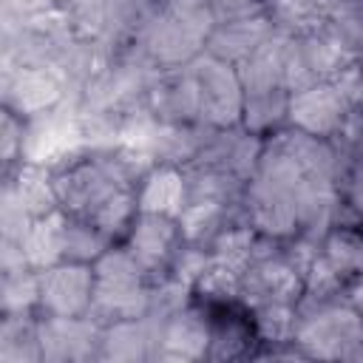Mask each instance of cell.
I'll list each match as a JSON object with an SVG mask.
<instances>
[{
  "instance_id": "30",
  "label": "cell",
  "mask_w": 363,
  "mask_h": 363,
  "mask_svg": "<svg viewBox=\"0 0 363 363\" xmlns=\"http://www.w3.org/2000/svg\"><path fill=\"white\" fill-rule=\"evenodd\" d=\"M31 216L26 213V207L20 204L17 193L11 190V184L6 182L3 184V199H0V235L9 238V241H20L26 238L28 227H31Z\"/></svg>"
},
{
  "instance_id": "19",
  "label": "cell",
  "mask_w": 363,
  "mask_h": 363,
  "mask_svg": "<svg viewBox=\"0 0 363 363\" xmlns=\"http://www.w3.org/2000/svg\"><path fill=\"white\" fill-rule=\"evenodd\" d=\"M289 111V91L286 88H272V91H258V94H244V113H241V128L250 133H269L281 122H286Z\"/></svg>"
},
{
  "instance_id": "7",
  "label": "cell",
  "mask_w": 363,
  "mask_h": 363,
  "mask_svg": "<svg viewBox=\"0 0 363 363\" xmlns=\"http://www.w3.org/2000/svg\"><path fill=\"white\" fill-rule=\"evenodd\" d=\"M241 204H244V221L258 235L275 241H289L292 235H298V213L292 193L250 176V182L244 184Z\"/></svg>"
},
{
  "instance_id": "10",
  "label": "cell",
  "mask_w": 363,
  "mask_h": 363,
  "mask_svg": "<svg viewBox=\"0 0 363 363\" xmlns=\"http://www.w3.org/2000/svg\"><path fill=\"white\" fill-rule=\"evenodd\" d=\"M179 241H182V233L176 218L159 216V213H136L128 230V250L145 267L147 275L170 267L179 250Z\"/></svg>"
},
{
  "instance_id": "28",
  "label": "cell",
  "mask_w": 363,
  "mask_h": 363,
  "mask_svg": "<svg viewBox=\"0 0 363 363\" xmlns=\"http://www.w3.org/2000/svg\"><path fill=\"white\" fill-rule=\"evenodd\" d=\"M250 346V332L235 318H221L210 323V352L207 357H238Z\"/></svg>"
},
{
  "instance_id": "32",
  "label": "cell",
  "mask_w": 363,
  "mask_h": 363,
  "mask_svg": "<svg viewBox=\"0 0 363 363\" xmlns=\"http://www.w3.org/2000/svg\"><path fill=\"white\" fill-rule=\"evenodd\" d=\"M335 136L340 139V150H343L349 159H354V162L363 164V111L352 108Z\"/></svg>"
},
{
  "instance_id": "11",
  "label": "cell",
  "mask_w": 363,
  "mask_h": 363,
  "mask_svg": "<svg viewBox=\"0 0 363 363\" xmlns=\"http://www.w3.org/2000/svg\"><path fill=\"white\" fill-rule=\"evenodd\" d=\"M210 352V320L196 306L170 315L156 337L153 360H199Z\"/></svg>"
},
{
  "instance_id": "4",
  "label": "cell",
  "mask_w": 363,
  "mask_h": 363,
  "mask_svg": "<svg viewBox=\"0 0 363 363\" xmlns=\"http://www.w3.org/2000/svg\"><path fill=\"white\" fill-rule=\"evenodd\" d=\"M37 335L45 363L99 360L102 323L91 315H45L37 318Z\"/></svg>"
},
{
  "instance_id": "26",
  "label": "cell",
  "mask_w": 363,
  "mask_h": 363,
  "mask_svg": "<svg viewBox=\"0 0 363 363\" xmlns=\"http://www.w3.org/2000/svg\"><path fill=\"white\" fill-rule=\"evenodd\" d=\"M71 31L82 40H102L108 28V0H60Z\"/></svg>"
},
{
  "instance_id": "1",
  "label": "cell",
  "mask_w": 363,
  "mask_h": 363,
  "mask_svg": "<svg viewBox=\"0 0 363 363\" xmlns=\"http://www.w3.org/2000/svg\"><path fill=\"white\" fill-rule=\"evenodd\" d=\"M360 337H363V312L354 303L326 301L298 309L292 343L306 357L352 360Z\"/></svg>"
},
{
  "instance_id": "27",
  "label": "cell",
  "mask_w": 363,
  "mask_h": 363,
  "mask_svg": "<svg viewBox=\"0 0 363 363\" xmlns=\"http://www.w3.org/2000/svg\"><path fill=\"white\" fill-rule=\"evenodd\" d=\"M193 292L210 306H227L233 301H241V272L213 261L207 272L196 281Z\"/></svg>"
},
{
  "instance_id": "20",
  "label": "cell",
  "mask_w": 363,
  "mask_h": 363,
  "mask_svg": "<svg viewBox=\"0 0 363 363\" xmlns=\"http://www.w3.org/2000/svg\"><path fill=\"white\" fill-rule=\"evenodd\" d=\"M108 247H111V238L96 224H91L88 218H74V216L65 218V230H62V261L94 264Z\"/></svg>"
},
{
  "instance_id": "2",
  "label": "cell",
  "mask_w": 363,
  "mask_h": 363,
  "mask_svg": "<svg viewBox=\"0 0 363 363\" xmlns=\"http://www.w3.org/2000/svg\"><path fill=\"white\" fill-rule=\"evenodd\" d=\"M213 28H216L213 9L201 11V14H190V17H176V14H167L164 9H159L130 45H139L142 54L159 71L184 68L204 54L207 37Z\"/></svg>"
},
{
  "instance_id": "38",
  "label": "cell",
  "mask_w": 363,
  "mask_h": 363,
  "mask_svg": "<svg viewBox=\"0 0 363 363\" xmlns=\"http://www.w3.org/2000/svg\"><path fill=\"white\" fill-rule=\"evenodd\" d=\"M352 360H363V337H360V343H357V349H354Z\"/></svg>"
},
{
  "instance_id": "18",
  "label": "cell",
  "mask_w": 363,
  "mask_h": 363,
  "mask_svg": "<svg viewBox=\"0 0 363 363\" xmlns=\"http://www.w3.org/2000/svg\"><path fill=\"white\" fill-rule=\"evenodd\" d=\"M233 204H221V201H187L184 210L176 216L179 233H182V244H210L227 224V210Z\"/></svg>"
},
{
  "instance_id": "33",
  "label": "cell",
  "mask_w": 363,
  "mask_h": 363,
  "mask_svg": "<svg viewBox=\"0 0 363 363\" xmlns=\"http://www.w3.org/2000/svg\"><path fill=\"white\" fill-rule=\"evenodd\" d=\"M261 11H267V0H213L216 23L252 17V14H261Z\"/></svg>"
},
{
  "instance_id": "8",
  "label": "cell",
  "mask_w": 363,
  "mask_h": 363,
  "mask_svg": "<svg viewBox=\"0 0 363 363\" xmlns=\"http://www.w3.org/2000/svg\"><path fill=\"white\" fill-rule=\"evenodd\" d=\"M145 108L159 122H201V88L193 62L159 71L147 88Z\"/></svg>"
},
{
  "instance_id": "15",
  "label": "cell",
  "mask_w": 363,
  "mask_h": 363,
  "mask_svg": "<svg viewBox=\"0 0 363 363\" xmlns=\"http://www.w3.org/2000/svg\"><path fill=\"white\" fill-rule=\"evenodd\" d=\"M6 182L11 184V190L17 193L20 204L26 207V213H28L31 218H43V216L60 210L54 176H51L48 167L31 164V162H20V164H17V173L9 176Z\"/></svg>"
},
{
  "instance_id": "14",
  "label": "cell",
  "mask_w": 363,
  "mask_h": 363,
  "mask_svg": "<svg viewBox=\"0 0 363 363\" xmlns=\"http://www.w3.org/2000/svg\"><path fill=\"white\" fill-rule=\"evenodd\" d=\"M139 213H159L176 218L187 204V182L184 170L173 164H156L147 170V176L139 182L136 190Z\"/></svg>"
},
{
  "instance_id": "31",
  "label": "cell",
  "mask_w": 363,
  "mask_h": 363,
  "mask_svg": "<svg viewBox=\"0 0 363 363\" xmlns=\"http://www.w3.org/2000/svg\"><path fill=\"white\" fill-rule=\"evenodd\" d=\"M23 142H26V119L17 116L14 111L3 108V125H0V150H3V164L6 173L23 162Z\"/></svg>"
},
{
  "instance_id": "3",
  "label": "cell",
  "mask_w": 363,
  "mask_h": 363,
  "mask_svg": "<svg viewBox=\"0 0 363 363\" xmlns=\"http://www.w3.org/2000/svg\"><path fill=\"white\" fill-rule=\"evenodd\" d=\"M201 88V125L207 128H238L244 113V85L233 62L213 54H201L193 62Z\"/></svg>"
},
{
  "instance_id": "13",
  "label": "cell",
  "mask_w": 363,
  "mask_h": 363,
  "mask_svg": "<svg viewBox=\"0 0 363 363\" xmlns=\"http://www.w3.org/2000/svg\"><path fill=\"white\" fill-rule=\"evenodd\" d=\"M153 329L147 318H125L102 326L99 335V360L111 363H142L153 360Z\"/></svg>"
},
{
  "instance_id": "22",
  "label": "cell",
  "mask_w": 363,
  "mask_h": 363,
  "mask_svg": "<svg viewBox=\"0 0 363 363\" xmlns=\"http://www.w3.org/2000/svg\"><path fill=\"white\" fill-rule=\"evenodd\" d=\"M295 323H298V309H295V303L269 301V303L252 306V326H255V335H258L264 343H269V346L292 343V337H295Z\"/></svg>"
},
{
  "instance_id": "36",
  "label": "cell",
  "mask_w": 363,
  "mask_h": 363,
  "mask_svg": "<svg viewBox=\"0 0 363 363\" xmlns=\"http://www.w3.org/2000/svg\"><path fill=\"white\" fill-rule=\"evenodd\" d=\"M162 9L167 14H176V17H190V14L210 11L213 9V0H164Z\"/></svg>"
},
{
  "instance_id": "17",
  "label": "cell",
  "mask_w": 363,
  "mask_h": 363,
  "mask_svg": "<svg viewBox=\"0 0 363 363\" xmlns=\"http://www.w3.org/2000/svg\"><path fill=\"white\" fill-rule=\"evenodd\" d=\"M0 363H43L34 312L3 315V320H0Z\"/></svg>"
},
{
  "instance_id": "16",
  "label": "cell",
  "mask_w": 363,
  "mask_h": 363,
  "mask_svg": "<svg viewBox=\"0 0 363 363\" xmlns=\"http://www.w3.org/2000/svg\"><path fill=\"white\" fill-rule=\"evenodd\" d=\"M65 213H48L43 218H34L26 238H23V250L26 258L31 264V269H48L54 264L62 261V230H65Z\"/></svg>"
},
{
  "instance_id": "5",
  "label": "cell",
  "mask_w": 363,
  "mask_h": 363,
  "mask_svg": "<svg viewBox=\"0 0 363 363\" xmlns=\"http://www.w3.org/2000/svg\"><path fill=\"white\" fill-rule=\"evenodd\" d=\"M68 99V82L57 68L20 65L3 71V108L23 119L43 116Z\"/></svg>"
},
{
  "instance_id": "23",
  "label": "cell",
  "mask_w": 363,
  "mask_h": 363,
  "mask_svg": "<svg viewBox=\"0 0 363 363\" xmlns=\"http://www.w3.org/2000/svg\"><path fill=\"white\" fill-rule=\"evenodd\" d=\"M323 255L343 278L363 275V233L343 224L332 227L323 238Z\"/></svg>"
},
{
  "instance_id": "9",
  "label": "cell",
  "mask_w": 363,
  "mask_h": 363,
  "mask_svg": "<svg viewBox=\"0 0 363 363\" xmlns=\"http://www.w3.org/2000/svg\"><path fill=\"white\" fill-rule=\"evenodd\" d=\"M349 111L352 105L343 99V94L332 82H315L303 91L289 94L286 122L303 133L332 139L340 130Z\"/></svg>"
},
{
  "instance_id": "34",
  "label": "cell",
  "mask_w": 363,
  "mask_h": 363,
  "mask_svg": "<svg viewBox=\"0 0 363 363\" xmlns=\"http://www.w3.org/2000/svg\"><path fill=\"white\" fill-rule=\"evenodd\" d=\"M60 0H3V20H28L34 14L57 9Z\"/></svg>"
},
{
  "instance_id": "37",
  "label": "cell",
  "mask_w": 363,
  "mask_h": 363,
  "mask_svg": "<svg viewBox=\"0 0 363 363\" xmlns=\"http://www.w3.org/2000/svg\"><path fill=\"white\" fill-rule=\"evenodd\" d=\"M349 303H354V306L363 312V281H360V284L352 289V298H349Z\"/></svg>"
},
{
  "instance_id": "24",
  "label": "cell",
  "mask_w": 363,
  "mask_h": 363,
  "mask_svg": "<svg viewBox=\"0 0 363 363\" xmlns=\"http://www.w3.org/2000/svg\"><path fill=\"white\" fill-rule=\"evenodd\" d=\"M0 309H3V315H28V312L40 309V272L23 269V272L3 275Z\"/></svg>"
},
{
  "instance_id": "12",
  "label": "cell",
  "mask_w": 363,
  "mask_h": 363,
  "mask_svg": "<svg viewBox=\"0 0 363 363\" xmlns=\"http://www.w3.org/2000/svg\"><path fill=\"white\" fill-rule=\"evenodd\" d=\"M275 31L272 20L267 11L261 14H252V17H238V20H224V23H216V28L210 31L207 37V54L224 60V62H233L238 65L244 57H250L269 34Z\"/></svg>"
},
{
  "instance_id": "35",
  "label": "cell",
  "mask_w": 363,
  "mask_h": 363,
  "mask_svg": "<svg viewBox=\"0 0 363 363\" xmlns=\"http://www.w3.org/2000/svg\"><path fill=\"white\" fill-rule=\"evenodd\" d=\"M23 269H31L23 244L3 238V241H0V272H3V275H11V272H23Z\"/></svg>"
},
{
  "instance_id": "29",
  "label": "cell",
  "mask_w": 363,
  "mask_h": 363,
  "mask_svg": "<svg viewBox=\"0 0 363 363\" xmlns=\"http://www.w3.org/2000/svg\"><path fill=\"white\" fill-rule=\"evenodd\" d=\"M210 264H213L210 247H204V244H184V247L176 250V255H173V261H170V267H167V269H170L167 275L179 278V281L187 284V286H196V281L207 272Z\"/></svg>"
},
{
  "instance_id": "21",
  "label": "cell",
  "mask_w": 363,
  "mask_h": 363,
  "mask_svg": "<svg viewBox=\"0 0 363 363\" xmlns=\"http://www.w3.org/2000/svg\"><path fill=\"white\" fill-rule=\"evenodd\" d=\"M255 241H258V233L244 221V224H227L207 247H210V255L216 264H224L230 269L244 272L247 264L252 261Z\"/></svg>"
},
{
  "instance_id": "6",
  "label": "cell",
  "mask_w": 363,
  "mask_h": 363,
  "mask_svg": "<svg viewBox=\"0 0 363 363\" xmlns=\"http://www.w3.org/2000/svg\"><path fill=\"white\" fill-rule=\"evenodd\" d=\"M40 272V312L45 315H88L94 301V264L60 261Z\"/></svg>"
},
{
  "instance_id": "25",
  "label": "cell",
  "mask_w": 363,
  "mask_h": 363,
  "mask_svg": "<svg viewBox=\"0 0 363 363\" xmlns=\"http://www.w3.org/2000/svg\"><path fill=\"white\" fill-rule=\"evenodd\" d=\"M136 213H139V204H136L133 187H122V190H116L111 199H105V201L94 210V216H91L88 221L96 224L108 238H116V235H122L125 230H130Z\"/></svg>"
}]
</instances>
